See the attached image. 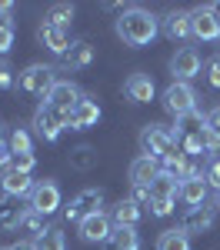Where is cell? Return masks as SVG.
Returning <instances> with one entry per match:
<instances>
[{"instance_id":"21","label":"cell","mask_w":220,"mask_h":250,"mask_svg":"<svg viewBox=\"0 0 220 250\" xmlns=\"http://www.w3.org/2000/svg\"><path fill=\"white\" fill-rule=\"evenodd\" d=\"M90 60H94V47H90L87 40H74V43L67 47V54H63V67L80 70V67H87Z\"/></svg>"},{"instance_id":"34","label":"cell","mask_w":220,"mask_h":250,"mask_svg":"<svg viewBox=\"0 0 220 250\" xmlns=\"http://www.w3.org/2000/svg\"><path fill=\"white\" fill-rule=\"evenodd\" d=\"M203 180H207L210 187H217V190H220V160H210V164L203 167Z\"/></svg>"},{"instance_id":"28","label":"cell","mask_w":220,"mask_h":250,"mask_svg":"<svg viewBox=\"0 0 220 250\" xmlns=\"http://www.w3.org/2000/svg\"><path fill=\"white\" fill-rule=\"evenodd\" d=\"M94 164H97L94 147H77V150H70V167H74V170H90Z\"/></svg>"},{"instance_id":"40","label":"cell","mask_w":220,"mask_h":250,"mask_svg":"<svg viewBox=\"0 0 220 250\" xmlns=\"http://www.w3.org/2000/svg\"><path fill=\"white\" fill-rule=\"evenodd\" d=\"M14 10V3H7V0H0V14H10Z\"/></svg>"},{"instance_id":"17","label":"cell","mask_w":220,"mask_h":250,"mask_svg":"<svg viewBox=\"0 0 220 250\" xmlns=\"http://www.w3.org/2000/svg\"><path fill=\"white\" fill-rule=\"evenodd\" d=\"M0 187H3V193H10V197H30L34 180H30V173H20L14 167H7V170L0 173Z\"/></svg>"},{"instance_id":"8","label":"cell","mask_w":220,"mask_h":250,"mask_svg":"<svg viewBox=\"0 0 220 250\" xmlns=\"http://www.w3.org/2000/svg\"><path fill=\"white\" fill-rule=\"evenodd\" d=\"M60 207V187L54 184V180H40V184H34V190H30V210L37 213H54Z\"/></svg>"},{"instance_id":"15","label":"cell","mask_w":220,"mask_h":250,"mask_svg":"<svg viewBox=\"0 0 220 250\" xmlns=\"http://www.w3.org/2000/svg\"><path fill=\"white\" fill-rule=\"evenodd\" d=\"M23 213H27V207H20V197L3 193L0 197V230H17L23 224Z\"/></svg>"},{"instance_id":"23","label":"cell","mask_w":220,"mask_h":250,"mask_svg":"<svg viewBox=\"0 0 220 250\" xmlns=\"http://www.w3.org/2000/svg\"><path fill=\"white\" fill-rule=\"evenodd\" d=\"M110 220H114V227H137L140 220V207L127 197V200H120L114 204V210H110Z\"/></svg>"},{"instance_id":"35","label":"cell","mask_w":220,"mask_h":250,"mask_svg":"<svg viewBox=\"0 0 220 250\" xmlns=\"http://www.w3.org/2000/svg\"><path fill=\"white\" fill-rule=\"evenodd\" d=\"M130 200H134L137 207H143V204L150 207V200H154V197H150V187H134V197H130Z\"/></svg>"},{"instance_id":"33","label":"cell","mask_w":220,"mask_h":250,"mask_svg":"<svg viewBox=\"0 0 220 250\" xmlns=\"http://www.w3.org/2000/svg\"><path fill=\"white\" fill-rule=\"evenodd\" d=\"M203 74H207V83H210V87H220V54H217V57H210V60H207Z\"/></svg>"},{"instance_id":"9","label":"cell","mask_w":220,"mask_h":250,"mask_svg":"<svg viewBox=\"0 0 220 250\" xmlns=\"http://www.w3.org/2000/svg\"><path fill=\"white\" fill-rule=\"evenodd\" d=\"M100 204H103V190H80L70 204H67V220H83V217H90V213H100Z\"/></svg>"},{"instance_id":"37","label":"cell","mask_w":220,"mask_h":250,"mask_svg":"<svg viewBox=\"0 0 220 250\" xmlns=\"http://www.w3.org/2000/svg\"><path fill=\"white\" fill-rule=\"evenodd\" d=\"M207 127H210V130L220 137V107H214V110L207 114Z\"/></svg>"},{"instance_id":"29","label":"cell","mask_w":220,"mask_h":250,"mask_svg":"<svg viewBox=\"0 0 220 250\" xmlns=\"http://www.w3.org/2000/svg\"><path fill=\"white\" fill-rule=\"evenodd\" d=\"M10 150H14V154H34V140H30V134H27L23 127H14V134H10Z\"/></svg>"},{"instance_id":"11","label":"cell","mask_w":220,"mask_h":250,"mask_svg":"<svg viewBox=\"0 0 220 250\" xmlns=\"http://www.w3.org/2000/svg\"><path fill=\"white\" fill-rule=\"evenodd\" d=\"M97 120H100V107H97V100L83 97L77 107H74V114L63 117V127H70V130H83V127H94Z\"/></svg>"},{"instance_id":"36","label":"cell","mask_w":220,"mask_h":250,"mask_svg":"<svg viewBox=\"0 0 220 250\" xmlns=\"http://www.w3.org/2000/svg\"><path fill=\"white\" fill-rule=\"evenodd\" d=\"M7 87H14V77H10L7 60H0V90H7Z\"/></svg>"},{"instance_id":"43","label":"cell","mask_w":220,"mask_h":250,"mask_svg":"<svg viewBox=\"0 0 220 250\" xmlns=\"http://www.w3.org/2000/svg\"><path fill=\"white\" fill-rule=\"evenodd\" d=\"M217 204H220V190H217Z\"/></svg>"},{"instance_id":"26","label":"cell","mask_w":220,"mask_h":250,"mask_svg":"<svg viewBox=\"0 0 220 250\" xmlns=\"http://www.w3.org/2000/svg\"><path fill=\"white\" fill-rule=\"evenodd\" d=\"M34 247H37V250H67V240H63V230L50 224V227H47V230H43V233L37 237V240H34Z\"/></svg>"},{"instance_id":"13","label":"cell","mask_w":220,"mask_h":250,"mask_svg":"<svg viewBox=\"0 0 220 250\" xmlns=\"http://www.w3.org/2000/svg\"><path fill=\"white\" fill-rule=\"evenodd\" d=\"M170 70H174V77L177 80H187L190 77H197L200 74V54L194 50V47H183V50H177L174 54V60H170Z\"/></svg>"},{"instance_id":"42","label":"cell","mask_w":220,"mask_h":250,"mask_svg":"<svg viewBox=\"0 0 220 250\" xmlns=\"http://www.w3.org/2000/svg\"><path fill=\"white\" fill-rule=\"evenodd\" d=\"M0 147H3V130H0Z\"/></svg>"},{"instance_id":"39","label":"cell","mask_w":220,"mask_h":250,"mask_svg":"<svg viewBox=\"0 0 220 250\" xmlns=\"http://www.w3.org/2000/svg\"><path fill=\"white\" fill-rule=\"evenodd\" d=\"M10 250H37V247H34V240H17Z\"/></svg>"},{"instance_id":"7","label":"cell","mask_w":220,"mask_h":250,"mask_svg":"<svg viewBox=\"0 0 220 250\" xmlns=\"http://www.w3.org/2000/svg\"><path fill=\"white\" fill-rule=\"evenodd\" d=\"M80 237L87 240V244H103V240H110L114 237V220L107 217V213H90V217H83L80 220Z\"/></svg>"},{"instance_id":"25","label":"cell","mask_w":220,"mask_h":250,"mask_svg":"<svg viewBox=\"0 0 220 250\" xmlns=\"http://www.w3.org/2000/svg\"><path fill=\"white\" fill-rule=\"evenodd\" d=\"M70 20H74V7H70V3H54V7H47V17H43V23L67 30V27H70Z\"/></svg>"},{"instance_id":"5","label":"cell","mask_w":220,"mask_h":250,"mask_svg":"<svg viewBox=\"0 0 220 250\" xmlns=\"http://www.w3.org/2000/svg\"><path fill=\"white\" fill-rule=\"evenodd\" d=\"M34 130H37L40 140H47V144H54L63 130V114H57L50 104H40L37 114H34Z\"/></svg>"},{"instance_id":"22","label":"cell","mask_w":220,"mask_h":250,"mask_svg":"<svg viewBox=\"0 0 220 250\" xmlns=\"http://www.w3.org/2000/svg\"><path fill=\"white\" fill-rule=\"evenodd\" d=\"M127 97L134 104H150L154 100V80L147 77V74H134V77L127 80Z\"/></svg>"},{"instance_id":"19","label":"cell","mask_w":220,"mask_h":250,"mask_svg":"<svg viewBox=\"0 0 220 250\" xmlns=\"http://www.w3.org/2000/svg\"><path fill=\"white\" fill-rule=\"evenodd\" d=\"M163 34L170 40H183L194 34V27H190V14L187 10H170L167 17H163Z\"/></svg>"},{"instance_id":"18","label":"cell","mask_w":220,"mask_h":250,"mask_svg":"<svg viewBox=\"0 0 220 250\" xmlns=\"http://www.w3.org/2000/svg\"><path fill=\"white\" fill-rule=\"evenodd\" d=\"M37 40L50 50V54H67V47L74 43V40L67 37V30H60V27H50V23H40V30H37Z\"/></svg>"},{"instance_id":"31","label":"cell","mask_w":220,"mask_h":250,"mask_svg":"<svg viewBox=\"0 0 220 250\" xmlns=\"http://www.w3.org/2000/svg\"><path fill=\"white\" fill-rule=\"evenodd\" d=\"M14 47V20L10 14H0V54H7Z\"/></svg>"},{"instance_id":"10","label":"cell","mask_w":220,"mask_h":250,"mask_svg":"<svg viewBox=\"0 0 220 250\" xmlns=\"http://www.w3.org/2000/svg\"><path fill=\"white\" fill-rule=\"evenodd\" d=\"M190 27L197 40H217L220 37V20L214 14V7H197L190 10Z\"/></svg>"},{"instance_id":"41","label":"cell","mask_w":220,"mask_h":250,"mask_svg":"<svg viewBox=\"0 0 220 250\" xmlns=\"http://www.w3.org/2000/svg\"><path fill=\"white\" fill-rule=\"evenodd\" d=\"M210 7H214V14H217V20H220V3H210Z\"/></svg>"},{"instance_id":"1","label":"cell","mask_w":220,"mask_h":250,"mask_svg":"<svg viewBox=\"0 0 220 250\" xmlns=\"http://www.w3.org/2000/svg\"><path fill=\"white\" fill-rule=\"evenodd\" d=\"M117 37L127 47H147L157 37V17L143 7H127L117 17Z\"/></svg>"},{"instance_id":"14","label":"cell","mask_w":220,"mask_h":250,"mask_svg":"<svg viewBox=\"0 0 220 250\" xmlns=\"http://www.w3.org/2000/svg\"><path fill=\"white\" fill-rule=\"evenodd\" d=\"M160 170H163V167H160V160L140 154L137 160L130 164V184H134V187H150V184L160 177Z\"/></svg>"},{"instance_id":"44","label":"cell","mask_w":220,"mask_h":250,"mask_svg":"<svg viewBox=\"0 0 220 250\" xmlns=\"http://www.w3.org/2000/svg\"><path fill=\"white\" fill-rule=\"evenodd\" d=\"M0 250H10V247H0Z\"/></svg>"},{"instance_id":"3","label":"cell","mask_w":220,"mask_h":250,"mask_svg":"<svg viewBox=\"0 0 220 250\" xmlns=\"http://www.w3.org/2000/svg\"><path fill=\"white\" fill-rule=\"evenodd\" d=\"M17 87L23 94L30 97H50V90L57 87V74H54V67H47V63H30L23 74L17 77Z\"/></svg>"},{"instance_id":"16","label":"cell","mask_w":220,"mask_h":250,"mask_svg":"<svg viewBox=\"0 0 220 250\" xmlns=\"http://www.w3.org/2000/svg\"><path fill=\"white\" fill-rule=\"evenodd\" d=\"M207 193H210V184L203 180V173L187 177V180L180 184V200H183L187 207H200V204H207Z\"/></svg>"},{"instance_id":"24","label":"cell","mask_w":220,"mask_h":250,"mask_svg":"<svg viewBox=\"0 0 220 250\" xmlns=\"http://www.w3.org/2000/svg\"><path fill=\"white\" fill-rule=\"evenodd\" d=\"M157 250H190V233H183L180 227L163 230L157 240Z\"/></svg>"},{"instance_id":"20","label":"cell","mask_w":220,"mask_h":250,"mask_svg":"<svg viewBox=\"0 0 220 250\" xmlns=\"http://www.w3.org/2000/svg\"><path fill=\"white\" fill-rule=\"evenodd\" d=\"M150 197H154V200H167V204H174V200L180 197V180L174 177V173L160 170V177L150 184Z\"/></svg>"},{"instance_id":"32","label":"cell","mask_w":220,"mask_h":250,"mask_svg":"<svg viewBox=\"0 0 220 250\" xmlns=\"http://www.w3.org/2000/svg\"><path fill=\"white\" fill-rule=\"evenodd\" d=\"M10 167H14V170H20V173H30L34 167H37V157H34V154H14Z\"/></svg>"},{"instance_id":"2","label":"cell","mask_w":220,"mask_h":250,"mask_svg":"<svg viewBox=\"0 0 220 250\" xmlns=\"http://www.w3.org/2000/svg\"><path fill=\"white\" fill-rule=\"evenodd\" d=\"M140 150H143V157L163 160V157H170L177 150V137H174L170 127H163V124H147L140 130Z\"/></svg>"},{"instance_id":"4","label":"cell","mask_w":220,"mask_h":250,"mask_svg":"<svg viewBox=\"0 0 220 250\" xmlns=\"http://www.w3.org/2000/svg\"><path fill=\"white\" fill-rule=\"evenodd\" d=\"M163 107H167V114H174L177 120L197 114V94H194V87L183 83V80H174L163 90Z\"/></svg>"},{"instance_id":"6","label":"cell","mask_w":220,"mask_h":250,"mask_svg":"<svg viewBox=\"0 0 220 250\" xmlns=\"http://www.w3.org/2000/svg\"><path fill=\"white\" fill-rule=\"evenodd\" d=\"M80 100H83V94H80V90L74 87V83H70V80H57V87L50 90V97H47L43 104H50L57 114L70 117V114H74V107H77Z\"/></svg>"},{"instance_id":"30","label":"cell","mask_w":220,"mask_h":250,"mask_svg":"<svg viewBox=\"0 0 220 250\" xmlns=\"http://www.w3.org/2000/svg\"><path fill=\"white\" fill-rule=\"evenodd\" d=\"M20 227H23V230H30V233H34V240H37L40 233L47 230L43 213H37V210H30V207H27V213H23V224H20Z\"/></svg>"},{"instance_id":"27","label":"cell","mask_w":220,"mask_h":250,"mask_svg":"<svg viewBox=\"0 0 220 250\" xmlns=\"http://www.w3.org/2000/svg\"><path fill=\"white\" fill-rule=\"evenodd\" d=\"M114 250H140V237L134 227H114Z\"/></svg>"},{"instance_id":"38","label":"cell","mask_w":220,"mask_h":250,"mask_svg":"<svg viewBox=\"0 0 220 250\" xmlns=\"http://www.w3.org/2000/svg\"><path fill=\"white\" fill-rule=\"evenodd\" d=\"M10 160H14V150H10V147H0V170H7Z\"/></svg>"},{"instance_id":"12","label":"cell","mask_w":220,"mask_h":250,"mask_svg":"<svg viewBox=\"0 0 220 250\" xmlns=\"http://www.w3.org/2000/svg\"><path fill=\"white\" fill-rule=\"evenodd\" d=\"M214 220H217V210H214L210 204H200V207H190V210H187L180 230L183 233H203V230L214 227Z\"/></svg>"}]
</instances>
